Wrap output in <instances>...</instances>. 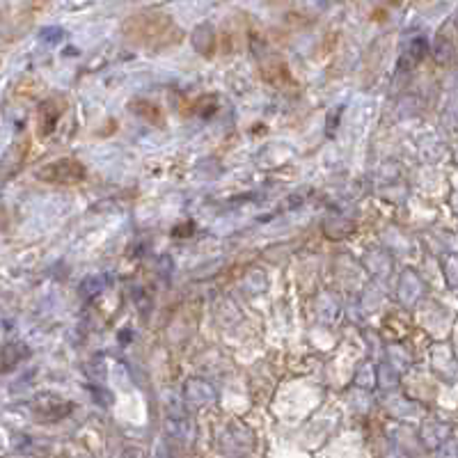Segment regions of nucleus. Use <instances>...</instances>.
Listing matches in <instances>:
<instances>
[{
    "label": "nucleus",
    "instance_id": "1",
    "mask_svg": "<svg viewBox=\"0 0 458 458\" xmlns=\"http://www.w3.org/2000/svg\"><path fill=\"white\" fill-rule=\"evenodd\" d=\"M37 177L50 183H71L83 177V165L76 160H55L39 170Z\"/></svg>",
    "mask_w": 458,
    "mask_h": 458
}]
</instances>
